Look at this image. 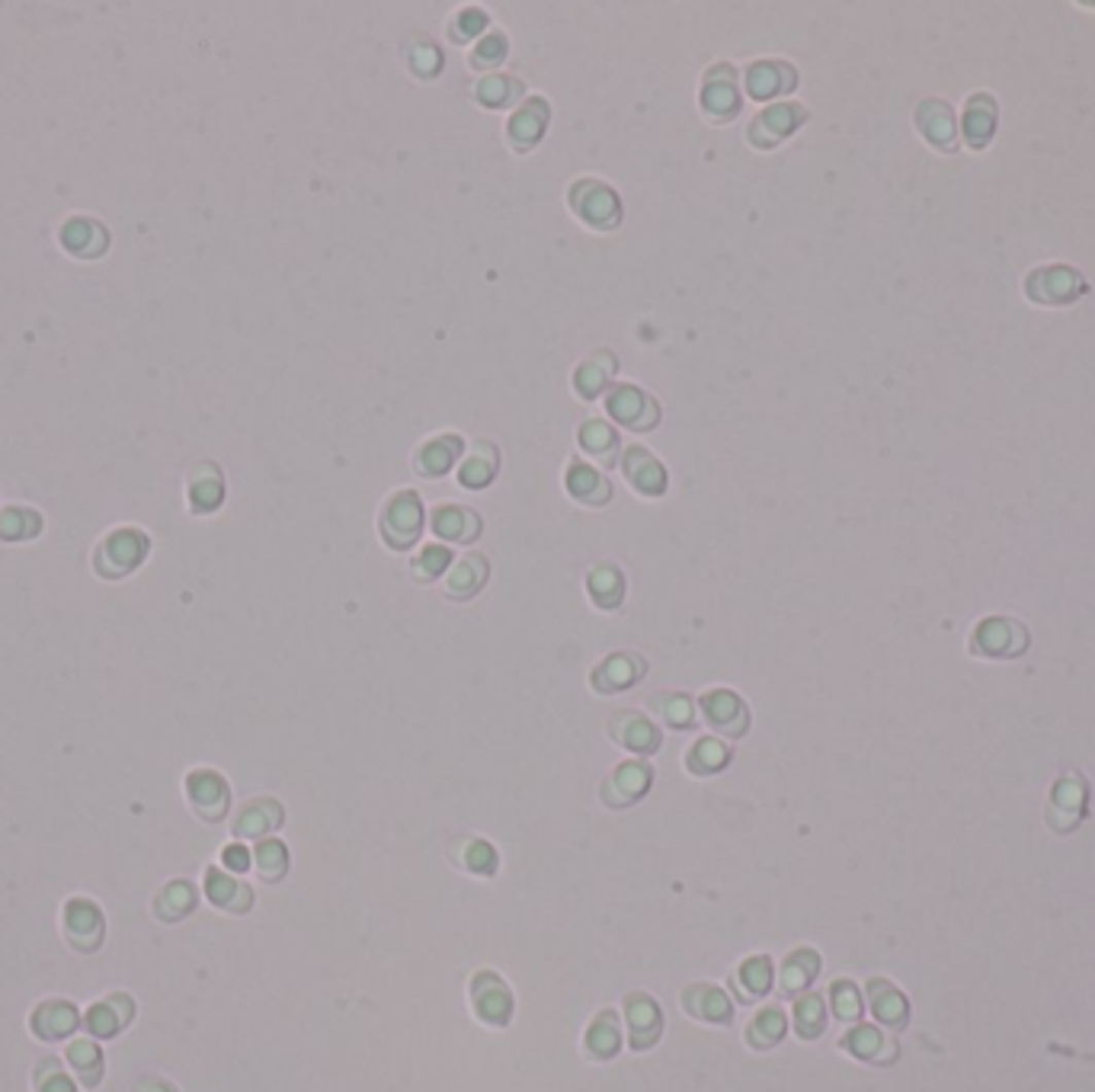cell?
Wrapping results in <instances>:
<instances>
[{
  "label": "cell",
  "mask_w": 1095,
  "mask_h": 1092,
  "mask_svg": "<svg viewBox=\"0 0 1095 1092\" xmlns=\"http://www.w3.org/2000/svg\"><path fill=\"white\" fill-rule=\"evenodd\" d=\"M503 58H507V36L503 33H487L475 42V52H471V65L475 68H497Z\"/></svg>",
  "instance_id": "cell-24"
},
{
  "label": "cell",
  "mask_w": 1095,
  "mask_h": 1092,
  "mask_svg": "<svg viewBox=\"0 0 1095 1092\" xmlns=\"http://www.w3.org/2000/svg\"><path fill=\"white\" fill-rule=\"evenodd\" d=\"M612 737L635 753H654L660 747V733L644 715L638 712H618L612 718Z\"/></svg>",
  "instance_id": "cell-6"
},
{
  "label": "cell",
  "mask_w": 1095,
  "mask_h": 1092,
  "mask_svg": "<svg viewBox=\"0 0 1095 1092\" xmlns=\"http://www.w3.org/2000/svg\"><path fill=\"white\" fill-rule=\"evenodd\" d=\"M660 715L673 727H689L692 724V702L686 695H663L660 698Z\"/></svg>",
  "instance_id": "cell-26"
},
{
  "label": "cell",
  "mask_w": 1095,
  "mask_h": 1092,
  "mask_svg": "<svg viewBox=\"0 0 1095 1092\" xmlns=\"http://www.w3.org/2000/svg\"><path fill=\"white\" fill-rule=\"evenodd\" d=\"M641 673H644L641 657H635V654H612L603 667H596L593 686L603 689V692H615V689H625V686L638 683Z\"/></svg>",
  "instance_id": "cell-11"
},
{
  "label": "cell",
  "mask_w": 1095,
  "mask_h": 1092,
  "mask_svg": "<svg viewBox=\"0 0 1095 1092\" xmlns=\"http://www.w3.org/2000/svg\"><path fill=\"white\" fill-rule=\"evenodd\" d=\"M794 87V71L788 65H779V62H756L750 65L747 71V91L750 97L756 100H765V97H776V94H785Z\"/></svg>",
  "instance_id": "cell-10"
},
{
  "label": "cell",
  "mask_w": 1095,
  "mask_h": 1092,
  "mask_svg": "<svg viewBox=\"0 0 1095 1092\" xmlns=\"http://www.w3.org/2000/svg\"><path fill=\"white\" fill-rule=\"evenodd\" d=\"M744 978H750L747 984H750L753 990H765V987H768V961H765V958H753V961H747V967H744Z\"/></svg>",
  "instance_id": "cell-32"
},
{
  "label": "cell",
  "mask_w": 1095,
  "mask_h": 1092,
  "mask_svg": "<svg viewBox=\"0 0 1095 1092\" xmlns=\"http://www.w3.org/2000/svg\"><path fill=\"white\" fill-rule=\"evenodd\" d=\"M797 123H801V109H797V106H788V103L768 106V109L759 112V120L750 126V138L759 147H768V144H776L779 138H785Z\"/></svg>",
  "instance_id": "cell-7"
},
{
  "label": "cell",
  "mask_w": 1095,
  "mask_h": 1092,
  "mask_svg": "<svg viewBox=\"0 0 1095 1092\" xmlns=\"http://www.w3.org/2000/svg\"><path fill=\"white\" fill-rule=\"evenodd\" d=\"M606 407H609L612 417L618 423H625L628 430H650L657 423V404L650 401L644 391H638L635 385L612 388L609 398H606Z\"/></svg>",
  "instance_id": "cell-3"
},
{
  "label": "cell",
  "mask_w": 1095,
  "mask_h": 1092,
  "mask_svg": "<svg viewBox=\"0 0 1095 1092\" xmlns=\"http://www.w3.org/2000/svg\"><path fill=\"white\" fill-rule=\"evenodd\" d=\"M423 528V507L420 497L413 490H401L388 500V507L381 513V536L388 539L395 548H410L417 542Z\"/></svg>",
  "instance_id": "cell-1"
},
{
  "label": "cell",
  "mask_w": 1095,
  "mask_h": 1092,
  "mask_svg": "<svg viewBox=\"0 0 1095 1092\" xmlns=\"http://www.w3.org/2000/svg\"><path fill=\"white\" fill-rule=\"evenodd\" d=\"M702 712H705L708 724L718 727V730H724V733H730V737L744 733V730H747V721H750L747 705L740 702L733 692H727V689L708 692V695L702 698Z\"/></svg>",
  "instance_id": "cell-4"
},
{
  "label": "cell",
  "mask_w": 1095,
  "mask_h": 1092,
  "mask_svg": "<svg viewBox=\"0 0 1095 1092\" xmlns=\"http://www.w3.org/2000/svg\"><path fill=\"white\" fill-rule=\"evenodd\" d=\"M612 372H615V363H612V360H609L606 366H600V356L586 360V363L577 369V375H574V381H577V391H580L583 398H593V395H600V391L606 388V381L612 378Z\"/></svg>",
  "instance_id": "cell-21"
},
{
  "label": "cell",
  "mask_w": 1095,
  "mask_h": 1092,
  "mask_svg": "<svg viewBox=\"0 0 1095 1092\" xmlns=\"http://www.w3.org/2000/svg\"><path fill=\"white\" fill-rule=\"evenodd\" d=\"M568 490L577 497V500H583V504H606V500H609V493H612V487H609V481L600 475V471H593V468H589V465H583V462H574L571 468H568Z\"/></svg>",
  "instance_id": "cell-13"
},
{
  "label": "cell",
  "mask_w": 1095,
  "mask_h": 1092,
  "mask_svg": "<svg viewBox=\"0 0 1095 1092\" xmlns=\"http://www.w3.org/2000/svg\"><path fill=\"white\" fill-rule=\"evenodd\" d=\"M209 894H212L218 903H228V900H231V894H247V891H244V888H238V884H234V881H228L225 875L212 872V875H209Z\"/></svg>",
  "instance_id": "cell-31"
},
{
  "label": "cell",
  "mask_w": 1095,
  "mask_h": 1092,
  "mask_svg": "<svg viewBox=\"0 0 1095 1092\" xmlns=\"http://www.w3.org/2000/svg\"><path fill=\"white\" fill-rule=\"evenodd\" d=\"M580 446L589 455H600L606 465H612L615 462V449H618V436H615V430L606 420H586L580 426Z\"/></svg>",
  "instance_id": "cell-17"
},
{
  "label": "cell",
  "mask_w": 1095,
  "mask_h": 1092,
  "mask_svg": "<svg viewBox=\"0 0 1095 1092\" xmlns=\"http://www.w3.org/2000/svg\"><path fill=\"white\" fill-rule=\"evenodd\" d=\"M589 593H593V600L606 609L618 606L621 593H625V580H621V574L615 568H596L593 574H589Z\"/></svg>",
  "instance_id": "cell-20"
},
{
  "label": "cell",
  "mask_w": 1095,
  "mask_h": 1092,
  "mask_svg": "<svg viewBox=\"0 0 1095 1092\" xmlns=\"http://www.w3.org/2000/svg\"><path fill=\"white\" fill-rule=\"evenodd\" d=\"M193 794H196L202 805L221 801V798H225V785H221V779L212 776V773H199V776L193 779Z\"/></svg>",
  "instance_id": "cell-29"
},
{
  "label": "cell",
  "mask_w": 1095,
  "mask_h": 1092,
  "mask_svg": "<svg viewBox=\"0 0 1095 1092\" xmlns=\"http://www.w3.org/2000/svg\"><path fill=\"white\" fill-rule=\"evenodd\" d=\"M484 580H487V560H484L481 554H465L458 565L449 571V577H446L449 593H452L455 600L471 596Z\"/></svg>",
  "instance_id": "cell-15"
},
{
  "label": "cell",
  "mask_w": 1095,
  "mask_h": 1092,
  "mask_svg": "<svg viewBox=\"0 0 1095 1092\" xmlns=\"http://www.w3.org/2000/svg\"><path fill=\"white\" fill-rule=\"evenodd\" d=\"M413 568H417V574H423V577H439L449 568V548H442V545L423 548V554L417 557V565Z\"/></svg>",
  "instance_id": "cell-28"
},
{
  "label": "cell",
  "mask_w": 1095,
  "mask_h": 1092,
  "mask_svg": "<svg viewBox=\"0 0 1095 1092\" xmlns=\"http://www.w3.org/2000/svg\"><path fill=\"white\" fill-rule=\"evenodd\" d=\"M225 862H228L231 868L244 872V868L250 865V855H247V849H244V846H231V849L225 852Z\"/></svg>",
  "instance_id": "cell-33"
},
{
  "label": "cell",
  "mask_w": 1095,
  "mask_h": 1092,
  "mask_svg": "<svg viewBox=\"0 0 1095 1092\" xmlns=\"http://www.w3.org/2000/svg\"><path fill=\"white\" fill-rule=\"evenodd\" d=\"M571 209L589 221V225H603V228H612L618 221V196L606 186V183H596V180H580L574 190H571Z\"/></svg>",
  "instance_id": "cell-2"
},
{
  "label": "cell",
  "mask_w": 1095,
  "mask_h": 1092,
  "mask_svg": "<svg viewBox=\"0 0 1095 1092\" xmlns=\"http://www.w3.org/2000/svg\"><path fill=\"white\" fill-rule=\"evenodd\" d=\"M545 126H548V103L542 100V97H528L516 112H513V120H510V138L519 144V147H528V144H536L539 138H542V132H545Z\"/></svg>",
  "instance_id": "cell-9"
},
{
  "label": "cell",
  "mask_w": 1095,
  "mask_h": 1092,
  "mask_svg": "<svg viewBox=\"0 0 1095 1092\" xmlns=\"http://www.w3.org/2000/svg\"><path fill=\"white\" fill-rule=\"evenodd\" d=\"M493 468H497V449L490 446V442H478L475 452L465 458L458 478L465 487H487L493 478Z\"/></svg>",
  "instance_id": "cell-16"
},
{
  "label": "cell",
  "mask_w": 1095,
  "mask_h": 1092,
  "mask_svg": "<svg viewBox=\"0 0 1095 1092\" xmlns=\"http://www.w3.org/2000/svg\"><path fill=\"white\" fill-rule=\"evenodd\" d=\"M433 528H436L442 539H449V542H468V539L478 536L481 522H478V516L471 513V510H461V507H439V510L433 513Z\"/></svg>",
  "instance_id": "cell-14"
},
{
  "label": "cell",
  "mask_w": 1095,
  "mask_h": 1092,
  "mask_svg": "<svg viewBox=\"0 0 1095 1092\" xmlns=\"http://www.w3.org/2000/svg\"><path fill=\"white\" fill-rule=\"evenodd\" d=\"M256 859H260V868L270 872V875H279L285 868V849L279 843H263L256 849Z\"/></svg>",
  "instance_id": "cell-30"
},
{
  "label": "cell",
  "mask_w": 1095,
  "mask_h": 1092,
  "mask_svg": "<svg viewBox=\"0 0 1095 1092\" xmlns=\"http://www.w3.org/2000/svg\"><path fill=\"white\" fill-rule=\"evenodd\" d=\"M465 862H468V868H471V872H481V875H490V872L497 868V852H493V846H490V843H484V840H475V843H471V846H468V855H465Z\"/></svg>",
  "instance_id": "cell-27"
},
{
  "label": "cell",
  "mask_w": 1095,
  "mask_h": 1092,
  "mask_svg": "<svg viewBox=\"0 0 1095 1092\" xmlns=\"http://www.w3.org/2000/svg\"><path fill=\"white\" fill-rule=\"evenodd\" d=\"M621 465H625V475H628V481L641 490V493H663L666 490V471H663V465L654 458V455H650L647 449H641V446H631V449H625V458H621Z\"/></svg>",
  "instance_id": "cell-5"
},
{
  "label": "cell",
  "mask_w": 1095,
  "mask_h": 1092,
  "mask_svg": "<svg viewBox=\"0 0 1095 1092\" xmlns=\"http://www.w3.org/2000/svg\"><path fill=\"white\" fill-rule=\"evenodd\" d=\"M516 97H522V83L510 74H487L478 83V100L484 106H507Z\"/></svg>",
  "instance_id": "cell-19"
},
{
  "label": "cell",
  "mask_w": 1095,
  "mask_h": 1092,
  "mask_svg": "<svg viewBox=\"0 0 1095 1092\" xmlns=\"http://www.w3.org/2000/svg\"><path fill=\"white\" fill-rule=\"evenodd\" d=\"M404 55H407V65H410V71H413V74H420V77H433V74L439 71V62H442V58H439V48H436L426 36L413 39V42L404 48Z\"/></svg>",
  "instance_id": "cell-22"
},
{
  "label": "cell",
  "mask_w": 1095,
  "mask_h": 1092,
  "mask_svg": "<svg viewBox=\"0 0 1095 1092\" xmlns=\"http://www.w3.org/2000/svg\"><path fill=\"white\" fill-rule=\"evenodd\" d=\"M487 26V16H484V10H478V7H471V10H461L458 16H455V23H452V29H449V33H452V39L455 42H468V39H475L478 33H481V29Z\"/></svg>",
  "instance_id": "cell-25"
},
{
  "label": "cell",
  "mask_w": 1095,
  "mask_h": 1092,
  "mask_svg": "<svg viewBox=\"0 0 1095 1092\" xmlns=\"http://www.w3.org/2000/svg\"><path fill=\"white\" fill-rule=\"evenodd\" d=\"M647 785H650V770H647V765H644V762H625V765H621V770L615 773V779H612V785H609L606 791L618 788V794H615L612 805H628L631 798L644 794Z\"/></svg>",
  "instance_id": "cell-18"
},
{
  "label": "cell",
  "mask_w": 1095,
  "mask_h": 1092,
  "mask_svg": "<svg viewBox=\"0 0 1095 1092\" xmlns=\"http://www.w3.org/2000/svg\"><path fill=\"white\" fill-rule=\"evenodd\" d=\"M730 759L727 747H721L718 741H698L689 753V770L695 773H715Z\"/></svg>",
  "instance_id": "cell-23"
},
{
  "label": "cell",
  "mask_w": 1095,
  "mask_h": 1092,
  "mask_svg": "<svg viewBox=\"0 0 1095 1092\" xmlns=\"http://www.w3.org/2000/svg\"><path fill=\"white\" fill-rule=\"evenodd\" d=\"M461 452V439L455 433L449 436H433L426 446L417 452V468L423 471V475L436 478V475H446V471L452 468V462L458 458Z\"/></svg>",
  "instance_id": "cell-12"
},
{
  "label": "cell",
  "mask_w": 1095,
  "mask_h": 1092,
  "mask_svg": "<svg viewBox=\"0 0 1095 1092\" xmlns=\"http://www.w3.org/2000/svg\"><path fill=\"white\" fill-rule=\"evenodd\" d=\"M702 106L712 112V115H730L737 112L740 106V97H737V83H733V71L730 65H718L712 74L705 77V87H702Z\"/></svg>",
  "instance_id": "cell-8"
}]
</instances>
